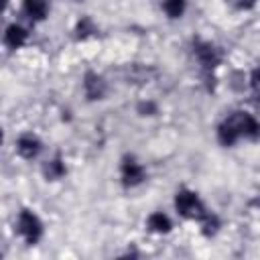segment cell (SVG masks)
I'll return each mask as SVG.
<instances>
[{"label": "cell", "mask_w": 260, "mask_h": 260, "mask_svg": "<svg viewBox=\"0 0 260 260\" xmlns=\"http://www.w3.org/2000/svg\"><path fill=\"white\" fill-rule=\"evenodd\" d=\"M18 236L24 240L26 246H35L41 242L43 234H45V228H43V221L41 217L30 211V209H20L18 217H16V223H14Z\"/></svg>", "instance_id": "obj_1"}, {"label": "cell", "mask_w": 260, "mask_h": 260, "mask_svg": "<svg viewBox=\"0 0 260 260\" xmlns=\"http://www.w3.org/2000/svg\"><path fill=\"white\" fill-rule=\"evenodd\" d=\"M175 211L185 219H199L207 209L201 203L199 195L191 189H179L175 193Z\"/></svg>", "instance_id": "obj_2"}, {"label": "cell", "mask_w": 260, "mask_h": 260, "mask_svg": "<svg viewBox=\"0 0 260 260\" xmlns=\"http://www.w3.org/2000/svg\"><path fill=\"white\" fill-rule=\"evenodd\" d=\"M193 53H195V59L199 61V65L205 71L215 69L223 59L221 49L217 45H213L211 41H195L193 43Z\"/></svg>", "instance_id": "obj_3"}, {"label": "cell", "mask_w": 260, "mask_h": 260, "mask_svg": "<svg viewBox=\"0 0 260 260\" xmlns=\"http://www.w3.org/2000/svg\"><path fill=\"white\" fill-rule=\"evenodd\" d=\"M228 120L236 126L240 138H248V140H258L260 138V120H256L252 114H248V112H232L228 116Z\"/></svg>", "instance_id": "obj_4"}, {"label": "cell", "mask_w": 260, "mask_h": 260, "mask_svg": "<svg viewBox=\"0 0 260 260\" xmlns=\"http://www.w3.org/2000/svg\"><path fill=\"white\" fill-rule=\"evenodd\" d=\"M120 179L124 187H138L140 183H144L146 179V171L142 167V162H138L134 156H124L122 165H120Z\"/></svg>", "instance_id": "obj_5"}, {"label": "cell", "mask_w": 260, "mask_h": 260, "mask_svg": "<svg viewBox=\"0 0 260 260\" xmlns=\"http://www.w3.org/2000/svg\"><path fill=\"white\" fill-rule=\"evenodd\" d=\"M83 93L89 102H95V100H104L106 93H108V83L106 79L95 73V71H87L83 75Z\"/></svg>", "instance_id": "obj_6"}, {"label": "cell", "mask_w": 260, "mask_h": 260, "mask_svg": "<svg viewBox=\"0 0 260 260\" xmlns=\"http://www.w3.org/2000/svg\"><path fill=\"white\" fill-rule=\"evenodd\" d=\"M14 146H16V152H18L22 158H26V160L37 158L39 152L43 150V142H41V138H39L37 134H32V132H24V134H20V136L16 138Z\"/></svg>", "instance_id": "obj_7"}, {"label": "cell", "mask_w": 260, "mask_h": 260, "mask_svg": "<svg viewBox=\"0 0 260 260\" xmlns=\"http://www.w3.org/2000/svg\"><path fill=\"white\" fill-rule=\"evenodd\" d=\"M26 41H28V30H26L22 24L12 22V24L6 26V30H4V45H6L8 49L16 51V49H20Z\"/></svg>", "instance_id": "obj_8"}, {"label": "cell", "mask_w": 260, "mask_h": 260, "mask_svg": "<svg viewBox=\"0 0 260 260\" xmlns=\"http://www.w3.org/2000/svg\"><path fill=\"white\" fill-rule=\"evenodd\" d=\"M22 12L32 22H41L49 14V2L47 0H22Z\"/></svg>", "instance_id": "obj_9"}, {"label": "cell", "mask_w": 260, "mask_h": 260, "mask_svg": "<svg viewBox=\"0 0 260 260\" xmlns=\"http://www.w3.org/2000/svg\"><path fill=\"white\" fill-rule=\"evenodd\" d=\"M215 136H217V142L221 144V146H234L238 140H240V134H238V130H236V126L225 118L223 122H219V126H217V130H215Z\"/></svg>", "instance_id": "obj_10"}, {"label": "cell", "mask_w": 260, "mask_h": 260, "mask_svg": "<svg viewBox=\"0 0 260 260\" xmlns=\"http://www.w3.org/2000/svg\"><path fill=\"white\" fill-rule=\"evenodd\" d=\"M146 228L148 232L152 234H169L173 230V223H171V217L162 211H152L148 217H146Z\"/></svg>", "instance_id": "obj_11"}, {"label": "cell", "mask_w": 260, "mask_h": 260, "mask_svg": "<svg viewBox=\"0 0 260 260\" xmlns=\"http://www.w3.org/2000/svg\"><path fill=\"white\" fill-rule=\"evenodd\" d=\"M65 173H67V167H65L61 156H55V158H51L43 165V175H45L47 181H59Z\"/></svg>", "instance_id": "obj_12"}, {"label": "cell", "mask_w": 260, "mask_h": 260, "mask_svg": "<svg viewBox=\"0 0 260 260\" xmlns=\"http://www.w3.org/2000/svg\"><path fill=\"white\" fill-rule=\"evenodd\" d=\"M199 221H201V232H203V236H207V238L215 236V234L219 232V228H221L219 217H217L215 213H211V211H205V213L199 217Z\"/></svg>", "instance_id": "obj_13"}, {"label": "cell", "mask_w": 260, "mask_h": 260, "mask_svg": "<svg viewBox=\"0 0 260 260\" xmlns=\"http://www.w3.org/2000/svg\"><path fill=\"white\" fill-rule=\"evenodd\" d=\"M75 39H79V41H83V39H87V37H91V35H95L98 32V26H95V22L89 18V16H81L79 20H77V24H75Z\"/></svg>", "instance_id": "obj_14"}, {"label": "cell", "mask_w": 260, "mask_h": 260, "mask_svg": "<svg viewBox=\"0 0 260 260\" xmlns=\"http://www.w3.org/2000/svg\"><path fill=\"white\" fill-rule=\"evenodd\" d=\"M187 8V0H162V10L169 18H181L185 14Z\"/></svg>", "instance_id": "obj_15"}, {"label": "cell", "mask_w": 260, "mask_h": 260, "mask_svg": "<svg viewBox=\"0 0 260 260\" xmlns=\"http://www.w3.org/2000/svg\"><path fill=\"white\" fill-rule=\"evenodd\" d=\"M250 87H252V93L260 100V67L252 69V73H250Z\"/></svg>", "instance_id": "obj_16"}, {"label": "cell", "mask_w": 260, "mask_h": 260, "mask_svg": "<svg viewBox=\"0 0 260 260\" xmlns=\"http://www.w3.org/2000/svg\"><path fill=\"white\" fill-rule=\"evenodd\" d=\"M156 112V106L152 104V102H142V104H138V114L140 116H152Z\"/></svg>", "instance_id": "obj_17"}, {"label": "cell", "mask_w": 260, "mask_h": 260, "mask_svg": "<svg viewBox=\"0 0 260 260\" xmlns=\"http://www.w3.org/2000/svg\"><path fill=\"white\" fill-rule=\"evenodd\" d=\"M236 6H238L240 10H252V8L256 6V0H238Z\"/></svg>", "instance_id": "obj_18"}]
</instances>
